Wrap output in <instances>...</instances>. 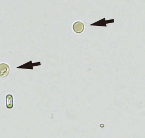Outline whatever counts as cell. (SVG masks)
Instances as JSON below:
<instances>
[{"mask_svg": "<svg viewBox=\"0 0 145 138\" xmlns=\"http://www.w3.org/2000/svg\"><path fill=\"white\" fill-rule=\"evenodd\" d=\"M10 72V68L8 64L5 63L0 64V77H6Z\"/></svg>", "mask_w": 145, "mask_h": 138, "instance_id": "7a4b0ae2", "label": "cell"}, {"mask_svg": "<svg viewBox=\"0 0 145 138\" xmlns=\"http://www.w3.org/2000/svg\"><path fill=\"white\" fill-rule=\"evenodd\" d=\"M6 103L7 108L8 109H11L13 108V97L12 95L8 94L7 95L6 97Z\"/></svg>", "mask_w": 145, "mask_h": 138, "instance_id": "5b68a950", "label": "cell"}, {"mask_svg": "<svg viewBox=\"0 0 145 138\" xmlns=\"http://www.w3.org/2000/svg\"><path fill=\"white\" fill-rule=\"evenodd\" d=\"M41 65V63L40 62L38 63H32V61H30L28 63H25V64H22L21 66L18 67L17 68H20V69H31L33 70V67L36 66Z\"/></svg>", "mask_w": 145, "mask_h": 138, "instance_id": "277c9868", "label": "cell"}, {"mask_svg": "<svg viewBox=\"0 0 145 138\" xmlns=\"http://www.w3.org/2000/svg\"><path fill=\"white\" fill-rule=\"evenodd\" d=\"M84 26L83 23L81 22H77L74 23L72 26V29L75 33L80 34L84 31Z\"/></svg>", "mask_w": 145, "mask_h": 138, "instance_id": "3957f363", "label": "cell"}, {"mask_svg": "<svg viewBox=\"0 0 145 138\" xmlns=\"http://www.w3.org/2000/svg\"><path fill=\"white\" fill-rule=\"evenodd\" d=\"M114 22H115V20L114 19H110L108 20H106L105 18H104L100 20H98L97 22L90 24V26H105V27H106L107 24H110V23H113Z\"/></svg>", "mask_w": 145, "mask_h": 138, "instance_id": "6da1fadb", "label": "cell"}]
</instances>
